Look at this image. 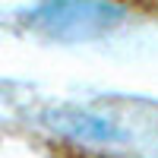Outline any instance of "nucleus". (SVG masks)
Returning a JSON list of instances; mask_svg holds the SVG:
<instances>
[{
    "instance_id": "nucleus-1",
    "label": "nucleus",
    "mask_w": 158,
    "mask_h": 158,
    "mask_svg": "<svg viewBox=\"0 0 158 158\" xmlns=\"http://www.w3.org/2000/svg\"><path fill=\"white\" fill-rule=\"evenodd\" d=\"M155 3H158V0H155Z\"/></svg>"
}]
</instances>
